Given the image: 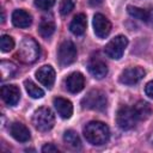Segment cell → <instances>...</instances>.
<instances>
[{"label": "cell", "mask_w": 153, "mask_h": 153, "mask_svg": "<svg viewBox=\"0 0 153 153\" xmlns=\"http://www.w3.org/2000/svg\"><path fill=\"white\" fill-rule=\"evenodd\" d=\"M55 4V0H35V5L36 7H38L39 10L47 11L49 8H51Z\"/></svg>", "instance_id": "cell-26"}, {"label": "cell", "mask_w": 153, "mask_h": 153, "mask_svg": "<svg viewBox=\"0 0 153 153\" xmlns=\"http://www.w3.org/2000/svg\"><path fill=\"white\" fill-rule=\"evenodd\" d=\"M13 48H14V41H13V38L11 36H8V35L1 36V38H0V49H1V51L7 53V51L12 50Z\"/></svg>", "instance_id": "cell-24"}, {"label": "cell", "mask_w": 153, "mask_h": 153, "mask_svg": "<svg viewBox=\"0 0 153 153\" xmlns=\"http://www.w3.org/2000/svg\"><path fill=\"white\" fill-rule=\"evenodd\" d=\"M127 11H128V13H129L131 17H134V18L141 20V22H145V23L147 22V18H148V10L139 8V7H135V6H128V7H127Z\"/></svg>", "instance_id": "cell-23"}, {"label": "cell", "mask_w": 153, "mask_h": 153, "mask_svg": "<svg viewBox=\"0 0 153 153\" xmlns=\"http://www.w3.org/2000/svg\"><path fill=\"white\" fill-rule=\"evenodd\" d=\"M63 141L72 149H79L81 147L80 137L74 130H66L63 134Z\"/></svg>", "instance_id": "cell-20"}, {"label": "cell", "mask_w": 153, "mask_h": 153, "mask_svg": "<svg viewBox=\"0 0 153 153\" xmlns=\"http://www.w3.org/2000/svg\"><path fill=\"white\" fill-rule=\"evenodd\" d=\"M24 86H25V90H26V92L29 93V96L30 97H32V98H35V99H38V98H42L43 96H44V91L41 88V87H38L32 80H25L24 81Z\"/></svg>", "instance_id": "cell-22"}, {"label": "cell", "mask_w": 153, "mask_h": 153, "mask_svg": "<svg viewBox=\"0 0 153 153\" xmlns=\"http://www.w3.org/2000/svg\"><path fill=\"white\" fill-rule=\"evenodd\" d=\"M54 31H55V23H54V19H53L51 17H50V18L43 17L42 20H41V23H39V26H38V32H39V35H41L43 38L48 39V38H50V37L53 36Z\"/></svg>", "instance_id": "cell-19"}, {"label": "cell", "mask_w": 153, "mask_h": 153, "mask_svg": "<svg viewBox=\"0 0 153 153\" xmlns=\"http://www.w3.org/2000/svg\"><path fill=\"white\" fill-rule=\"evenodd\" d=\"M36 78L43 86H45L47 88H51L55 82V71L49 65L42 66L36 71Z\"/></svg>", "instance_id": "cell-11"}, {"label": "cell", "mask_w": 153, "mask_h": 153, "mask_svg": "<svg viewBox=\"0 0 153 153\" xmlns=\"http://www.w3.org/2000/svg\"><path fill=\"white\" fill-rule=\"evenodd\" d=\"M42 152H44V153H47V152L48 153L49 152H59V148L56 146H54L53 143H47L42 147Z\"/></svg>", "instance_id": "cell-28"}, {"label": "cell", "mask_w": 153, "mask_h": 153, "mask_svg": "<svg viewBox=\"0 0 153 153\" xmlns=\"http://www.w3.org/2000/svg\"><path fill=\"white\" fill-rule=\"evenodd\" d=\"M84 136L91 145L100 146L108 142L110 137L109 127L99 121H91L84 127Z\"/></svg>", "instance_id": "cell-1"}, {"label": "cell", "mask_w": 153, "mask_h": 153, "mask_svg": "<svg viewBox=\"0 0 153 153\" xmlns=\"http://www.w3.org/2000/svg\"><path fill=\"white\" fill-rule=\"evenodd\" d=\"M55 117L49 108L42 106L35 110L32 115V124L39 131H48L54 127Z\"/></svg>", "instance_id": "cell-3"}, {"label": "cell", "mask_w": 153, "mask_h": 153, "mask_svg": "<svg viewBox=\"0 0 153 153\" xmlns=\"http://www.w3.org/2000/svg\"><path fill=\"white\" fill-rule=\"evenodd\" d=\"M81 105H82V108H86L90 110L102 111L108 105L106 94L100 90H91L81 99Z\"/></svg>", "instance_id": "cell-4"}, {"label": "cell", "mask_w": 153, "mask_h": 153, "mask_svg": "<svg viewBox=\"0 0 153 153\" xmlns=\"http://www.w3.org/2000/svg\"><path fill=\"white\" fill-rule=\"evenodd\" d=\"M102 1L103 0H90L91 5H99V4H102Z\"/></svg>", "instance_id": "cell-30"}, {"label": "cell", "mask_w": 153, "mask_h": 153, "mask_svg": "<svg viewBox=\"0 0 153 153\" xmlns=\"http://www.w3.org/2000/svg\"><path fill=\"white\" fill-rule=\"evenodd\" d=\"M74 8V0H62L60 5V13L62 16H67Z\"/></svg>", "instance_id": "cell-25"}, {"label": "cell", "mask_w": 153, "mask_h": 153, "mask_svg": "<svg viewBox=\"0 0 153 153\" xmlns=\"http://www.w3.org/2000/svg\"><path fill=\"white\" fill-rule=\"evenodd\" d=\"M93 31L98 38H105L111 31V23L102 13H97L93 17Z\"/></svg>", "instance_id": "cell-9"}, {"label": "cell", "mask_w": 153, "mask_h": 153, "mask_svg": "<svg viewBox=\"0 0 153 153\" xmlns=\"http://www.w3.org/2000/svg\"><path fill=\"white\" fill-rule=\"evenodd\" d=\"M10 134L14 140H17L19 142H27L31 137L29 128L25 124L20 123V122H14V123L11 124Z\"/></svg>", "instance_id": "cell-14"}, {"label": "cell", "mask_w": 153, "mask_h": 153, "mask_svg": "<svg viewBox=\"0 0 153 153\" xmlns=\"http://www.w3.org/2000/svg\"><path fill=\"white\" fill-rule=\"evenodd\" d=\"M85 86V78L81 73L74 72L69 74L66 79V88L71 93H78L80 92Z\"/></svg>", "instance_id": "cell-13"}, {"label": "cell", "mask_w": 153, "mask_h": 153, "mask_svg": "<svg viewBox=\"0 0 153 153\" xmlns=\"http://www.w3.org/2000/svg\"><path fill=\"white\" fill-rule=\"evenodd\" d=\"M133 109H134V112H135L139 121H145V120L149 118V116L153 112V109H152L151 104L145 102V100H139L133 106Z\"/></svg>", "instance_id": "cell-18"}, {"label": "cell", "mask_w": 153, "mask_h": 153, "mask_svg": "<svg viewBox=\"0 0 153 153\" xmlns=\"http://www.w3.org/2000/svg\"><path fill=\"white\" fill-rule=\"evenodd\" d=\"M76 60V48L73 42L63 41L57 50V61L61 67H67Z\"/></svg>", "instance_id": "cell-6"}, {"label": "cell", "mask_w": 153, "mask_h": 153, "mask_svg": "<svg viewBox=\"0 0 153 153\" xmlns=\"http://www.w3.org/2000/svg\"><path fill=\"white\" fill-rule=\"evenodd\" d=\"M86 26H87V19L86 16L84 13H79L76 14L73 20L69 24V30L73 35L75 36H81L85 31H86Z\"/></svg>", "instance_id": "cell-17"}, {"label": "cell", "mask_w": 153, "mask_h": 153, "mask_svg": "<svg viewBox=\"0 0 153 153\" xmlns=\"http://www.w3.org/2000/svg\"><path fill=\"white\" fill-rule=\"evenodd\" d=\"M137 117L134 112V109L130 106H121L116 115V122L118 127L123 130H129L135 127L137 122Z\"/></svg>", "instance_id": "cell-7"}, {"label": "cell", "mask_w": 153, "mask_h": 153, "mask_svg": "<svg viewBox=\"0 0 153 153\" xmlns=\"http://www.w3.org/2000/svg\"><path fill=\"white\" fill-rule=\"evenodd\" d=\"M128 45V38L123 35L114 37L104 48V51L108 57L112 60H120L123 56V53Z\"/></svg>", "instance_id": "cell-5"}, {"label": "cell", "mask_w": 153, "mask_h": 153, "mask_svg": "<svg viewBox=\"0 0 153 153\" xmlns=\"http://www.w3.org/2000/svg\"><path fill=\"white\" fill-rule=\"evenodd\" d=\"M53 103H54V106H55L56 111L59 112V115L62 118H69L72 116L73 105H72L71 100H68L66 98H62V97H56V98H54Z\"/></svg>", "instance_id": "cell-16"}, {"label": "cell", "mask_w": 153, "mask_h": 153, "mask_svg": "<svg viewBox=\"0 0 153 153\" xmlns=\"http://www.w3.org/2000/svg\"><path fill=\"white\" fill-rule=\"evenodd\" d=\"M146 72L143 68L136 66V67H129L127 69H124L121 75H120V82L121 84H124V85H128V86H131V85H135L137 84L143 76H145Z\"/></svg>", "instance_id": "cell-8"}, {"label": "cell", "mask_w": 153, "mask_h": 153, "mask_svg": "<svg viewBox=\"0 0 153 153\" xmlns=\"http://www.w3.org/2000/svg\"><path fill=\"white\" fill-rule=\"evenodd\" d=\"M0 71H1V80L11 79L17 73V66L13 62H10V61H1Z\"/></svg>", "instance_id": "cell-21"}, {"label": "cell", "mask_w": 153, "mask_h": 153, "mask_svg": "<svg viewBox=\"0 0 153 153\" xmlns=\"http://www.w3.org/2000/svg\"><path fill=\"white\" fill-rule=\"evenodd\" d=\"M39 45L32 37H24L17 51V57L23 63H33L39 57Z\"/></svg>", "instance_id": "cell-2"}, {"label": "cell", "mask_w": 153, "mask_h": 153, "mask_svg": "<svg viewBox=\"0 0 153 153\" xmlns=\"http://www.w3.org/2000/svg\"><path fill=\"white\" fill-rule=\"evenodd\" d=\"M148 25L153 26V7L148 10V18H147V22H146Z\"/></svg>", "instance_id": "cell-29"}, {"label": "cell", "mask_w": 153, "mask_h": 153, "mask_svg": "<svg viewBox=\"0 0 153 153\" xmlns=\"http://www.w3.org/2000/svg\"><path fill=\"white\" fill-rule=\"evenodd\" d=\"M0 93L2 100L11 106H14L20 99V91L19 87L16 85H4L1 87Z\"/></svg>", "instance_id": "cell-12"}, {"label": "cell", "mask_w": 153, "mask_h": 153, "mask_svg": "<svg viewBox=\"0 0 153 153\" xmlns=\"http://www.w3.org/2000/svg\"><path fill=\"white\" fill-rule=\"evenodd\" d=\"M12 23L14 26L20 27V29H25L29 27L32 23V17L31 14L25 11V10H14L12 13Z\"/></svg>", "instance_id": "cell-15"}, {"label": "cell", "mask_w": 153, "mask_h": 153, "mask_svg": "<svg viewBox=\"0 0 153 153\" xmlns=\"http://www.w3.org/2000/svg\"><path fill=\"white\" fill-rule=\"evenodd\" d=\"M145 93H146V96H148L149 98L153 99V80H151V81H148L146 84V86H145Z\"/></svg>", "instance_id": "cell-27"}, {"label": "cell", "mask_w": 153, "mask_h": 153, "mask_svg": "<svg viewBox=\"0 0 153 153\" xmlns=\"http://www.w3.org/2000/svg\"><path fill=\"white\" fill-rule=\"evenodd\" d=\"M87 69L96 79H103L108 74V66L100 57H91L87 63Z\"/></svg>", "instance_id": "cell-10"}]
</instances>
